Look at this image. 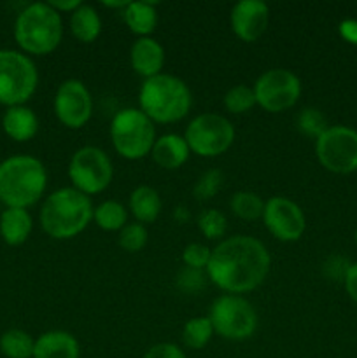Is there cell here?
Wrapping results in <instances>:
<instances>
[{"mask_svg":"<svg viewBox=\"0 0 357 358\" xmlns=\"http://www.w3.org/2000/svg\"><path fill=\"white\" fill-rule=\"evenodd\" d=\"M270 266L272 257L258 238L237 234L223 240L214 248L206 275L220 290L238 296L262 285Z\"/></svg>","mask_w":357,"mask_h":358,"instance_id":"6da1fadb","label":"cell"},{"mask_svg":"<svg viewBox=\"0 0 357 358\" xmlns=\"http://www.w3.org/2000/svg\"><path fill=\"white\" fill-rule=\"evenodd\" d=\"M93 213L94 206L90 196L74 187H62L42 203V229L55 240H72L90 226Z\"/></svg>","mask_w":357,"mask_h":358,"instance_id":"7a4b0ae2","label":"cell"},{"mask_svg":"<svg viewBox=\"0 0 357 358\" xmlns=\"http://www.w3.org/2000/svg\"><path fill=\"white\" fill-rule=\"evenodd\" d=\"M192 107L188 84L170 73L146 79L139 91V108L153 122L170 124L184 119Z\"/></svg>","mask_w":357,"mask_h":358,"instance_id":"3957f363","label":"cell"},{"mask_svg":"<svg viewBox=\"0 0 357 358\" xmlns=\"http://www.w3.org/2000/svg\"><path fill=\"white\" fill-rule=\"evenodd\" d=\"M48 171L34 156H13L0 163V201L7 208H28L42 198Z\"/></svg>","mask_w":357,"mask_h":358,"instance_id":"277c9868","label":"cell"},{"mask_svg":"<svg viewBox=\"0 0 357 358\" xmlns=\"http://www.w3.org/2000/svg\"><path fill=\"white\" fill-rule=\"evenodd\" d=\"M14 38L28 55H49L63 38L62 14L48 2H35L24 7L14 23Z\"/></svg>","mask_w":357,"mask_h":358,"instance_id":"5b68a950","label":"cell"},{"mask_svg":"<svg viewBox=\"0 0 357 358\" xmlns=\"http://www.w3.org/2000/svg\"><path fill=\"white\" fill-rule=\"evenodd\" d=\"M111 140L121 157L128 161L142 159L149 156L156 142L154 122L140 108H121L111 121Z\"/></svg>","mask_w":357,"mask_h":358,"instance_id":"8992f818","label":"cell"},{"mask_svg":"<svg viewBox=\"0 0 357 358\" xmlns=\"http://www.w3.org/2000/svg\"><path fill=\"white\" fill-rule=\"evenodd\" d=\"M38 84L35 63L23 52L0 49V103L7 107L23 105Z\"/></svg>","mask_w":357,"mask_h":358,"instance_id":"52a82bcc","label":"cell"},{"mask_svg":"<svg viewBox=\"0 0 357 358\" xmlns=\"http://www.w3.org/2000/svg\"><path fill=\"white\" fill-rule=\"evenodd\" d=\"M210 322L216 334L227 341H245L258 329V313L247 299L234 294L219 296L210 306Z\"/></svg>","mask_w":357,"mask_h":358,"instance_id":"ba28073f","label":"cell"},{"mask_svg":"<svg viewBox=\"0 0 357 358\" xmlns=\"http://www.w3.org/2000/svg\"><path fill=\"white\" fill-rule=\"evenodd\" d=\"M112 177H114L112 161L100 147H80L70 157L69 178L72 187L90 198L104 192L111 185Z\"/></svg>","mask_w":357,"mask_h":358,"instance_id":"9c48e42d","label":"cell"},{"mask_svg":"<svg viewBox=\"0 0 357 358\" xmlns=\"http://www.w3.org/2000/svg\"><path fill=\"white\" fill-rule=\"evenodd\" d=\"M234 126L227 117L205 112L188 124L184 138L192 154L200 157H217L230 150L234 142Z\"/></svg>","mask_w":357,"mask_h":358,"instance_id":"30bf717a","label":"cell"},{"mask_svg":"<svg viewBox=\"0 0 357 358\" xmlns=\"http://www.w3.org/2000/svg\"><path fill=\"white\" fill-rule=\"evenodd\" d=\"M315 154L328 171L352 173L357 170V131L346 126H329L315 140Z\"/></svg>","mask_w":357,"mask_h":358,"instance_id":"8fae6325","label":"cell"},{"mask_svg":"<svg viewBox=\"0 0 357 358\" xmlns=\"http://www.w3.org/2000/svg\"><path fill=\"white\" fill-rule=\"evenodd\" d=\"M255 103L266 112L289 110L301 96V80L287 69H270L258 77L252 86Z\"/></svg>","mask_w":357,"mask_h":358,"instance_id":"7c38bea8","label":"cell"},{"mask_svg":"<svg viewBox=\"0 0 357 358\" xmlns=\"http://www.w3.org/2000/svg\"><path fill=\"white\" fill-rule=\"evenodd\" d=\"M52 108L65 128L79 129L93 115V98L83 80L66 79L56 90Z\"/></svg>","mask_w":357,"mask_h":358,"instance_id":"4fadbf2b","label":"cell"},{"mask_svg":"<svg viewBox=\"0 0 357 358\" xmlns=\"http://www.w3.org/2000/svg\"><path fill=\"white\" fill-rule=\"evenodd\" d=\"M262 222L270 234L280 241H298L307 229L301 206L284 196H273L265 201Z\"/></svg>","mask_w":357,"mask_h":358,"instance_id":"5bb4252c","label":"cell"},{"mask_svg":"<svg viewBox=\"0 0 357 358\" xmlns=\"http://www.w3.org/2000/svg\"><path fill=\"white\" fill-rule=\"evenodd\" d=\"M270 7L262 0H240L233 6L230 24L233 34L244 42H255L268 28Z\"/></svg>","mask_w":357,"mask_h":358,"instance_id":"9a60e30c","label":"cell"},{"mask_svg":"<svg viewBox=\"0 0 357 358\" xmlns=\"http://www.w3.org/2000/svg\"><path fill=\"white\" fill-rule=\"evenodd\" d=\"M130 63L133 72L144 77V80L163 73L164 49L156 38L140 37L130 49Z\"/></svg>","mask_w":357,"mask_h":358,"instance_id":"2e32d148","label":"cell"},{"mask_svg":"<svg viewBox=\"0 0 357 358\" xmlns=\"http://www.w3.org/2000/svg\"><path fill=\"white\" fill-rule=\"evenodd\" d=\"M34 358H80V345L66 331H49L35 339Z\"/></svg>","mask_w":357,"mask_h":358,"instance_id":"e0dca14e","label":"cell"},{"mask_svg":"<svg viewBox=\"0 0 357 358\" xmlns=\"http://www.w3.org/2000/svg\"><path fill=\"white\" fill-rule=\"evenodd\" d=\"M189 154H191V149H189L188 142L184 136L177 135V133H167V135L156 138L153 150H150L154 163L164 170L181 168L188 161Z\"/></svg>","mask_w":357,"mask_h":358,"instance_id":"ac0fdd59","label":"cell"},{"mask_svg":"<svg viewBox=\"0 0 357 358\" xmlns=\"http://www.w3.org/2000/svg\"><path fill=\"white\" fill-rule=\"evenodd\" d=\"M2 126L9 138L16 142H28L37 135L38 117L31 108L16 105V107H7L2 117Z\"/></svg>","mask_w":357,"mask_h":358,"instance_id":"d6986e66","label":"cell"},{"mask_svg":"<svg viewBox=\"0 0 357 358\" xmlns=\"http://www.w3.org/2000/svg\"><path fill=\"white\" fill-rule=\"evenodd\" d=\"M158 2L139 0L130 2L122 10V20L126 27L139 37H150L158 24Z\"/></svg>","mask_w":357,"mask_h":358,"instance_id":"ffe728a7","label":"cell"},{"mask_svg":"<svg viewBox=\"0 0 357 358\" xmlns=\"http://www.w3.org/2000/svg\"><path fill=\"white\" fill-rule=\"evenodd\" d=\"M130 212L140 224H153L160 217L163 201L160 192L150 185H139L130 194Z\"/></svg>","mask_w":357,"mask_h":358,"instance_id":"44dd1931","label":"cell"},{"mask_svg":"<svg viewBox=\"0 0 357 358\" xmlns=\"http://www.w3.org/2000/svg\"><path fill=\"white\" fill-rule=\"evenodd\" d=\"M31 217L27 208H7L0 215V236L7 245H23L31 233Z\"/></svg>","mask_w":357,"mask_h":358,"instance_id":"7402d4cb","label":"cell"},{"mask_svg":"<svg viewBox=\"0 0 357 358\" xmlns=\"http://www.w3.org/2000/svg\"><path fill=\"white\" fill-rule=\"evenodd\" d=\"M69 27L77 41L83 42V44H91V42L97 41L102 31L100 14L97 13L94 7L83 3L70 14Z\"/></svg>","mask_w":357,"mask_h":358,"instance_id":"603a6c76","label":"cell"},{"mask_svg":"<svg viewBox=\"0 0 357 358\" xmlns=\"http://www.w3.org/2000/svg\"><path fill=\"white\" fill-rule=\"evenodd\" d=\"M93 220L100 229L108 231V233H114V231L119 233L128 224L126 222L128 220V212H126V208L119 201L108 199V201H104L98 206H94Z\"/></svg>","mask_w":357,"mask_h":358,"instance_id":"cb8c5ba5","label":"cell"},{"mask_svg":"<svg viewBox=\"0 0 357 358\" xmlns=\"http://www.w3.org/2000/svg\"><path fill=\"white\" fill-rule=\"evenodd\" d=\"M35 339L21 329H10L0 338V352L7 358H34Z\"/></svg>","mask_w":357,"mask_h":358,"instance_id":"d4e9b609","label":"cell"},{"mask_svg":"<svg viewBox=\"0 0 357 358\" xmlns=\"http://www.w3.org/2000/svg\"><path fill=\"white\" fill-rule=\"evenodd\" d=\"M216 334L209 317H192L182 329V341L189 350H202Z\"/></svg>","mask_w":357,"mask_h":358,"instance_id":"484cf974","label":"cell"},{"mask_svg":"<svg viewBox=\"0 0 357 358\" xmlns=\"http://www.w3.org/2000/svg\"><path fill=\"white\" fill-rule=\"evenodd\" d=\"M231 212L244 220H258L265 212V201L252 191H238L230 199Z\"/></svg>","mask_w":357,"mask_h":358,"instance_id":"4316f807","label":"cell"},{"mask_svg":"<svg viewBox=\"0 0 357 358\" xmlns=\"http://www.w3.org/2000/svg\"><path fill=\"white\" fill-rule=\"evenodd\" d=\"M255 103V94L254 90L245 84H237V86L230 87L227 93L224 94V107L227 112L234 115L245 114V112L251 110Z\"/></svg>","mask_w":357,"mask_h":358,"instance_id":"83f0119b","label":"cell"},{"mask_svg":"<svg viewBox=\"0 0 357 358\" xmlns=\"http://www.w3.org/2000/svg\"><path fill=\"white\" fill-rule=\"evenodd\" d=\"M149 240L147 227L140 222H128L118 234V243L128 254H136L142 250Z\"/></svg>","mask_w":357,"mask_h":358,"instance_id":"f1b7e54d","label":"cell"},{"mask_svg":"<svg viewBox=\"0 0 357 358\" xmlns=\"http://www.w3.org/2000/svg\"><path fill=\"white\" fill-rule=\"evenodd\" d=\"M196 224H198L200 233L206 240H219V238L224 236L227 227V220L224 217V213H220L216 208L203 210L198 215V219H196Z\"/></svg>","mask_w":357,"mask_h":358,"instance_id":"f546056e","label":"cell"},{"mask_svg":"<svg viewBox=\"0 0 357 358\" xmlns=\"http://www.w3.org/2000/svg\"><path fill=\"white\" fill-rule=\"evenodd\" d=\"M298 129H300L303 135L314 136L315 140L322 135V133L328 129L326 124V119L317 108H304L301 110V114L298 115Z\"/></svg>","mask_w":357,"mask_h":358,"instance_id":"4dcf8cb0","label":"cell"},{"mask_svg":"<svg viewBox=\"0 0 357 358\" xmlns=\"http://www.w3.org/2000/svg\"><path fill=\"white\" fill-rule=\"evenodd\" d=\"M223 180L224 177L219 170L205 171V173L198 178L195 189H192L196 199H200V201H206V199L214 198V196L219 192V189L223 187Z\"/></svg>","mask_w":357,"mask_h":358,"instance_id":"1f68e13d","label":"cell"},{"mask_svg":"<svg viewBox=\"0 0 357 358\" xmlns=\"http://www.w3.org/2000/svg\"><path fill=\"white\" fill-rule=\"evenodd\" d=\"M210 255H212V250H210L206 245L189 243L188 247L182 250V262L186 264V268L203 271V269H206V266H209Z\"/></svg>","mask_w":357,"mask_h":358,"instance_id":"d6a6232c","label":"cell"},{"mask_svg":"<svg viewBox=\"0 0 357 358\" xmlns=\"http://www.w3.org/2000/svg\"><path fill=\"white\" fill-rule=\"evenodd\" d=\"M203 275L202 271H196V269H182L177 276V285L181 287L184 292H196V290L202 289L203 285Z\"/></svg>","mask_w":357,"mask_h":358,"instance_id":"836d02e7","label":"cell"},{"mask_svg":"<svg viewBox=\"0 0 357 358\" xmlns=\"http://www.w3.org/2000/svg\"><path fill=\"white\" fill-rule=\"evenodd\" d=\"M142 358H186V353L174 343H158L150 346Z\"/></svg>","mask_w":357,"mask_h":358,"instance_id":"e575fe53","label":"cell"},{"mask_svg":"<svg viewBox=\"0 0 357 358\" xmlns=\"http://www.w3.org/2000/svg\"><path fill=\"white\" fill-rule=\"evenodd\" d=\"M345 289H346V294H349L350 297H352V301H356L357 303V262L356 264H350L349 271H346L345 275Z\"/></svg>","mask_w":357,"mask_h":358,"instance_id":"d590c367","label":"cell"},{"mask_svg":"<svg viewBox=\"0 0 357 358\" xmlns=\"http://www.w3.org/2000/svg\"><path fill=\"white\" fill-rule=\"evenodd\" d=\"M48 3L56 10V13H59V14H63V13L72 14L77 7L83 6V2H80V0H49Z\"/></svg>","mask_w":357,"mask_h":358,"instance_id":"8d00e7d4","label":"cell"},{"mask_svg":"<svg viewBox=\"0 0 357 358\" xmlns=\"http://www.w3.org/2000/svg\"><path fill=\"white\" fill-rule=\"evenodd\" d=\"M340 30H342L343 37H345L346 41L356 42V44H357V23H356V21H345V23L342 24V28H340Z\"/></svg>","mask_w":357,"mask_h":358,"instance_id":"74e56055","label":"cell"},{"mask_svg":"<svg viewBox=\"0 0 357 358\" xmlns=\"http://www.w3.org/2000/svg\"><path fill=\"white\" fill-rule=\"evenodd\" d=\"M128 0H104L102 2V6L104 7H108V9H121L125 10V7L128 6Z\"/></svg>","mask_w":357,"mask_h":358,"instance_id":"f35d334b","label":"cell"},{"mask_svg":"<svg viewBox=\"0 0 357 358\" xmlns=\"http://www.w3.org/2000/svg\"><path fill=\"white\" fill-rule=\"evenodd\" d=\"M356 243H357V231H356Z\"/></svg>","mask_w":357,"mask_h":358,"instance_id":"ab89813d","label":"cell"}]
</instances>
